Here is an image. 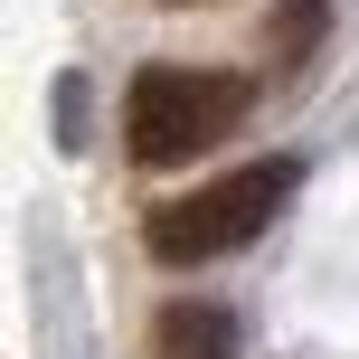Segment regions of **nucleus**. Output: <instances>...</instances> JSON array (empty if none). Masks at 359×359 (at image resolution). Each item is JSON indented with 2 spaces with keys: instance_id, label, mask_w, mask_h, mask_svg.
I'll return each mask as SVG.
<instances>
[{
  "instance_id": "nucleus-2",
  "label": "nucleus",
  "mask_w": 359,
  "mask_h": 359,
  "mask_svg": "<svg viewBox=\"0 0 359 359\" xmlns=\"http://www.w3.org/2000/svg\"><path fill=\"white\" fill-rule=\"evenodd\" d=\"M293 180H303V161H293V151H274V161H246V170L208 180V189L170 198V208H151V255H161V265H208V255L255 246V236L284 217Z\"/></svg>"
},
{
  "instance_id": "nucleus-5",
  "label": "nucleus",
  "mask_w": 359,
  "mask_h": 359,
  "mask_svg": "<svg viewBox=\"0 0 359 359\" xmlns=\"http://www.w3.org/2000/svg\"><path fill=\"white\" fill-rule=\"evenodd\" d=\"M86 133H95V104H86V76H57V142H67V151H86Z\"/></svg>"
},
{
  "instance_id": "nucleus-4",
  "label": "nucleus",
  "mask_w": 359,
  "mask_h": 359,
  "mask_svg": "<svg viewBox=\"0 0 359 359\" xmlns=\"http://www.w3.org/2000/svg\"><path fill=\"white\" fill-rule=\"evenodd\" d=\"M322 38H331V0H274V19H265V57L274 67H303Z\"/></svg>"
},
{
  "instance_id": "nucleus-3",
  "label": "nucleus",
  "mask_w": 359,
  "mask_h": 359,
  "mask_svg": "<svg viewBox=\"0 0 359 359\" xmlns=\"http://www.w3.org/2000/svg\"><path fill=\"white\" fill-rule=\"evenodd\" d=\"M236 350H246V331L227 303H170L151 322V359H236Z\"/></svg>"
},
{
  "instance_id": "nucleus-1",
  "label": "nucleus",
  "mask_w": 359,
  "mask_h": 359,
  "mask_svg": "<svg viewBox=\"0 0 359 359\" xmlns=\"http://www.w3.org/2000/svg\"><path fill=\"white\" fill-rule=\"evenodd\" d=\"M246 104H255V86L227 67H142L123 95V142L142 170H180L208 142H227L246 123Z\"/></svg>"
}]
</instances>
